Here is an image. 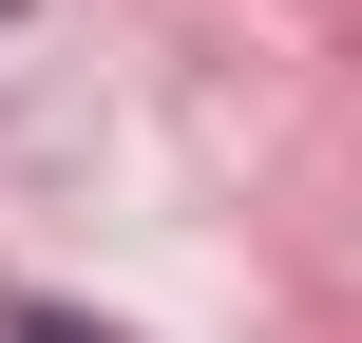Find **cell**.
Here are the masks:
<instances>
[{"label": "cell", "mask_w": 362, "mask_h": 343, "mask_svg": "<svg viewBox=\"0 0 362 343\" xmlns=\"http://www.w3.org/2000/svg\"><path fill=\"white\" fill-rule=\"evenodd\" d=\"M19 343H115V325H76V306H19Z\"/></svg>", "instance_id": "1"}]
</instances>
